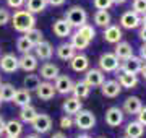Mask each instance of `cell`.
Returning a JSON list of instances; mask_svg holds the SVG:
<instances>
[{
    "instance_id": "49",
    "label": "cell",
    "mask_w": 146,
    "mask_h": 138,
    "mask_svg": "<svg viewBox=\"0 0 146 138\" xmlns=\"http://www.w3.org/2000/svg\"><path fill=\"white\" fill-rule=\"evenodd\" d=\"M140 18H141V28H146V13L145 15H141Z\"/></svg>"
},
{
    "instance_id": "21",
    "label": "cell",
    "mask_w": 146,
    "mask_h": 138,
    "mask_svg": "<svg viewBox=\"0 0 146 138\" xmlns=\"http://www.w3.org/2000/svg\"><path fill=\"white\" fill-rule=\"evenodd\" d=\"M141 107H143L141 99L136 98V96H130V98H127L125 101H123V111L127 114H130V115H136Z\"/></svg>"
},
{
    "instance_id": "20",
    "label": "cell",
    "mask_w": 146,
    "mask_h": 138,
    "mask_svg": "<svg viewBox=\"0 0 146 138\" xmlns=\"http://www.w3.org/2000/svg\"><path fill=\"white\" fill-rule=\"evenodd\" d=\"M114 55L119 60H127V58H130L131 55H133V49H131V46L128 42H125V41H120V42H117V46H115V50H114Z\"/></svg>"
},
{
    "instance_id": "26",
    "label": "cell",
    "mask_w": 146,
    "mask_h": 138,
    "mask_svg": "<svg viewBox=\"0 0 146 138\" xmlns=\"http://www.w3.org/2000/svg\"><path fill=\"white\" fill-rule=\"evenodd\" d=\"M89 91H91V88H89L86 83H84L83 80L81 81H76V83H73V90H72V93H73V98H76V99H86L89 96Z\"/></svg>"
},
{
    "instance_id": "47",
    "label": "cell",
    "mask_w": 146,
    "mask_h": 138,
    "mask_svg": "<svg viewBox=\"0 0 146 138\" xmlns=\"http://www.w3.org/2000/svg\"><path fill=\"white\" fill-rule=\"evenodd\" d=\"M140 37H141V41H143V44L146 42V28H141L140 29Z\"/></svg>"
},
{
    "instance_id": "44",
    "label": "cell",
    "mask_w": 146,
    "mask_h": 138,
    "mask_svg": "<svg viewBox=\"0 0 146 138\" xmlns=\"http://www.w3.org/2000/svg\"><path fill=\"white\" fill-rule=\"evenodd\" d=\"M65 3V0H47V5H52V7H60Z\"/></svg>"
},
{
    "instance_id": "6",
    "label": "cell",
    "mask_w": 146,
    "mask_h": 138,
    "mask_svg": "<svg viewBox=\"0 0 146 138\" xmlns=\"http://www.w3.org/2000/svg\"><path fill=\"white\" fill-rule=\"evenodd\" d=\"M83 81L89 88H98V86H101L106 81V78H104V73L99 68H88Z\"/></svg>"
},
{
    "instance_id": "35",
    "label": "cell",
    "mask_w": 146,
    "mask_h": 138,
    "mask_svg": "<svg viewBox=\"0 0 146 138\" xmlns=\"http://www.w3.org/2000/svg\"><path fill=\"white\" fill-rule=\"evenodd\" d=\"M70 44H72V47L75 49V50H83V49H86L89 46V41L88 39H84L83 36H80L78 33H75V34H72L70 36Z\"/></svg>"
},
{
    "instance_id": "51",
    "label": "cell",
    "mask_w": 146,
    "mask_h": 138,
    "mask_svg": "<svg viewBox=\"0 0 146 138\" xmlns=\"http://www.w3.org/2000/svg\"><path fill=\"white\" fill-rule=\"evenodd\" d=\"M127 0H112V3L114 5H122V3H125Z\"/></svg>"
},
{
    "instance_id": "10",
    "label": "cell",
    "mask_w": 146,
    "mask_h": 138,
    "mask_svg": "<svg viewBox=\"0 0 146 138\" xmlns=\"http://www.w3.org/2000/svg\"><path fill=\"white\" fill-rule=\"evenodd\" d=\"M54 81H55V83H54L55 93H60V94H68V93H72L73 81L68 75H58Z\"/></svg>"
},
{
    "instance_id": "3",
    "label": "cell",
    "mask_w": 146,
    "mask_h": 138,
    "mask_svg": "<svg viewBox=\"0 0 146 138\" xmlns=\"http://www.w3.org/2000/svg\"><path fill=\"white\" fill-rule=\"evenodd\" d=\"M73 125H76L81 130H91L96 125V117H94V114L91 111L81 109L78 114H75V117H73Z\"/></svg>"
},
{
    "instance_id": "5",
    "label": "cell",
    "mask_w": 146,
    "mask_h": 138,
    "mask_svg": "<svg viewBox=\"0 0 146 138\" xmlns=\"http://www.w3.org/2000/svg\"><path fill=\"white\" fill-rule=\"evenodd\" d=\"M143 65H145V62H143L140 57L131 55L130 58H127V60H123V62H120L119 70H120V73L136 75V73H140V70H141V67H143Z\"/></svg>"
},
{
    "instance_id": "9",
    "label": "cell",
    "mask_w": 146,
    "mask_h": 138,
    "mask_svg": "<svg viewBox=\"0 0 146 138\" xmlns=\"http://www.w3.org/2000/svg\"><path fill=\"white\" fill-rule=\"evenodd\" d=\"M123 122V111L120 107H109L106 111V123L109 127H119Z\"/></svg>"
},
{
    "instance_id": "41",
    "label": "cell",
    "mask_w": 146,
    "mask_h": 138,
    "mask_svg": "<svg viewBox=\"0 0 146 138\" xmlns=\"http://www.w3.org/2000/svg\"><path fill=\"white\" fill-rule=\"evenodd\" d=\"M10 11L7 10V8H0V26H3V25H7V23L10 21Z\"/></svg>"
},
{
    "instance_id": "48",
    "label": "cell",
    "mask_w": 146,
    "mask_h": 138,
    "mask_svg": "<svg viewBox=\"0 0 146 138\" xmlns=\"http://www.w3.org/2000/svg\"><path fill=\"white\" fill-rule=\"evenodd\" d=\"M50 138H67V137H65V135H63L62 132H55V133H54V135H52Z\"/></svg>"
},
{
    "instance_id": "34",
    "label": "cell",
    "mask_w": 146,
    "mask_h": 138,
    "mask_svg": "<svg viewBox=\"0 0 146 138\" xmlns=\"http://www.w3.org/2000/svg\"><path fill=\"white\" fill-rule=\"evenodd\" d=\"M15 86L11 83H2L0 85V101H11L15 96Z\"/></svg>"
},
{
    "instance_id": "25",
    "label": "cell",
    "mask_w": 146,
    "mask_h": 138,
    "mask_svg": "<svg viewBox=\"0 0 146 138\" xmlns=\"http://www.w3.org/2000/svg\"><path fill=\"white\" fill-rule=\"evenodd\" d=\"M117 83L120 85V88H127V90H131L138 85V76L131 73H120L119 78H117Z\"/></svg>"
},
{
    "instance_id": "2",
    "label": "cell",
    "mask_w": 146,
    "mask_h": 138,
    "mask_svg": "<svg viewBox=\"0 0 146 138\" xmlns=\"http://www.w3.org/2000/svg\"><path fill=\"white\" fill-rule=\"evenodd\" d=\"M63 20H65L72 28H76V29H78V28L86 25V21H88V13H86V10H84L83 7L75 5V7H72V8L67 10Z\"/></svg>"
},
{
    "instance_id": "33",
    "label": "cell",
    "mask_w": 146,
    "mask_h": 138,
    "mask_svg": "<svg viewBox=\"0 0 146 138\" xmlns=\"http://www.w3.org/2000/svg\"><path fill=\"white\" fill-rule=\"evenodd\" d=\"M39 85H41V78H39L37 75L29 73V75H26V76H25V80H23V86H25V90L29 91V93H31V91H36Z\"/></svg>"
},
{
    "instance_id": "8",
    "label": "cell",
    "mask_w": 146,
    "mask_h": 138,
    "mask_svg": "<svg viewBox=\"0 0 146 138\" xmlns=\"http://www.w3.org/2000/svg\"><path fill=\"white\" fill-rule=\"evenodd\" d=\"M120 26L125 29H135V28L141 26V18L140 15H136L135 11H125L123 15L120 16Z\"/></svg>"
},
{
    "instance_id": "58",
    "label": "cell",
    "mask_w": 146,
    "mask_h": 138,
    "mask_svg": "<svg viewBox=\"0 0 146 138\" xmlns=\"http://www.w3.org/2000/svg\"><path fill=\"white\" fill-rule=\"evenodd\" d=\"M0 104H2V101H0Z\"/></svg>"
},
{
    "instance_id": "57",
    "label": "cell",
    "mask_w": 146,
    "mask_h": 138,
    "mask_svg": "<svg viewBox=\"0 0 146 138\" xmlns=\"http://www.w3.org/2000/svg\"><path fill=\"white\" fill-rule=\"evenodd\" d=\"M99 138H104V137H99Z\"/></svg>"
},
{
    "instance_id": "31",
    "label": "cell",
    "mask_w": 146,
    "mask_h": 138,
    "mask_svg": "<svg viewBox=\"0 0 146 138\" xmlns=\"http://www.w3.org/2000/svg\"><path fill=\"white\" fill-rule=\"evenodd\" d=\"M46 7H47V0H26V10L33 15L44 11Z\"/></svg>"
},
{
    "instance_id": "46",
    "label": "cell",
    "mask_w": 146,
    "mask_h": 138,
    "mask_svg": "<svg viewBox=\"0 0 146 138\" xmlns=\"http://www.w3.org/2000/svg\"><path fill=\"white\" fill-rule=\"evenodd\" d=\"M5 119H3V117L0 115V135H2V133L5 132Z\"/></svg>"
},
{
    "instance_id": "14",
    "label": "cell",
    "mask_w": 146,
    "mask_h": 138,
    "mask_svg": "<svg viewBox=\"0 0 146 138\" xmlns=\"http://www.w3.org/2000/svg\"><path fill=\"white\" fill-rule=\"evenodd\" d=\"M70 67H72L75 72H78V73L86 72V70L89 68V58L86 57L84 54H75L72 57V60H70Z\"/></svg>"
},
{
    "instance_id": "28",
    "label": "cell",
    "mask_w": 146,
    "mask_h": 138,
    "mask_svg": "<svg viewBox=\"0 0 146 138\" xmlns=\"http://www.w3.org/2000/svg\"><path fill=\"white\" fill-rule=\"evenodd\" d=\"M76 54V50L72 47L70 42H63L57 47V57L60 60H72V57Z\"/></svg>"
},
{
    "instance_id": "56",
    "label": "cell",
    "mask_w": 146,
    "mask_h": 138,
    "mask_svg": "<svg viewBox=\"0 0 146 138\" xmlns=\"http://www.w3.org/2000/svg\"><path fill=\"white\" fill-rule=\"evenodd\" d=\"M122 138H127V137H122Z\"/></svg>"
},
{
    "instance_id": "55",
    "label": "cell",
    "mask_w": 146,
    "mask_h": 138,
    "mask_svg": "<svg viewBox=\"0 0 146 138\" xmlns=\"http://www.w3.org/2000/svg\"><path fill=\"white\" fill-rule=\"evenodd\" d=\"M0 85H2V78H0Z\"/></svg>"
},
{
    "instance_id": "4",
    "label": "cell",
    "mask_w": 146,
    "mask_h": 138,
    "mask_svg": "<svg viewBox=\"0 0 146 138\" xmlns=\"http://www.w3.org/2000/svg\"><path fill=\"white\" fill-rule=\"evenodd\" d=\"M120 65V60L114 55V52H104L99 57V70L104 72H117Z\"/></svg>"
},
{
    "instance_id": "22",
    "label": "cell",
    "mask_w": 146,
    "mask_h": 138,
    "mask_svg": "<svg viewBox=\"0 0 146 138\" xmlns=\"http://www.w3.org/2000/svg\"><path fill=\"white\" fill-rule=\"evenodd\" d=\"M34 52H36V58L49 60V58L52 57V54H54V47H52V44L50 42L42 41L41 44H37L36 47H34Z\"/></svg>"
},
{
    "instance_id": "39",
    "label": "cell",
    "mask_w": 146,
    "mask_h": 138,
    "mask_svg": "<svg viewBox=\"0 0 146 138\" xmlns=\"http://www.w3.org/2000/svg\"><path fill=\"white\" fill-rule=\"evenodd\" d=\"M93 5L96 7L98 10H106L107 11L114 3H112V0H93Z\"/></svg>"
},
{
    "instance_id": "12",
    "label": "cell",
    "mask_w": 146,
    "mask_h": 138,
    "mask_svg": "<svg viewBox=\"0 0 146 138\" xmlns=\"http://www.w3.org/2000/svg\"><path fill=\"white\" fill-rule=\"evenodd\" d=\"M120 91H122V88L117 83V80H107L101 85V93L106 98H117L120 94Z\"/></svg>"
},
{
    "instance_id": "27",
    "label": "cell",
    "mask_w": 146,
    "mask_h": 138,
    "mask_svg": "<svg viewBox=\"0 0 146 138\" xmlns=\"http://www.w3.org/2000/svg\"><path fill=\"white\" fill-rule=\"evenodd\" d=\"M145 135V127L140 122H130L125 127V137L127 138H141Z\"/></svg>"
},
{
    "instance_id": "50",
    "label": "cell",
    "mask_w": 146,
    "mask_h": 138,
    "mask_svg": "<svg viewBox=\"0 0 146 138\" xmlns=\"http://www.w3.org/2000/svg\"><path fill=\"white\" fill-rule=\"evenodd\" d=\"M140 73H141V76H143V78H145V80H146V64L143 65V67H141V70H140Z\"/></svg>"
},
{
    "instance_id": "45",
    "label": "cell",
    "mask_w": 146,
    "mask_h": 138,
    "mask_svg": "<svg viewBox=\"0 0 146 138\" xmlns=\"http://www.w3.org/2000/svg\"><path fill=\"white\" fill-rule=\"evenodd\" d=\"M140 58L141 60H146V42L140 47Z\"/></svg>"
},
{
    "instance_id": "17",
    "label": "cell",
    "mask_w": 146,
    "mask_h": 138,
    "mask_svg": "<svg viewBox=\"0 0 146 138\" xmlns=\"http://www.w3.org/2000/svg\"><path fill=\"white\" fill-rule=\"evenodd\" d=\"M39 75H41L46 81H50V80H55L58 75H60V72H58V67L55 64H52V62H46L44 65H41V72H39Z\"/></svg>"
},
{
    "instance_id": "53",
    "label": "cell",
    "mask_w": 146,
    "mask_h": 138,
    "mask_svg": "<svg viewBox=\"0 0 146 138\" xmlns=\"http://www.w3.org/2000/svg\"><path fill=\"white\" fill-rule=\"evenodd\" d=\"M76 138H91V137H89V135H86V133H83V135H78Z\"/></svg>"
},
{
    "instance_id": "38",
    "label": "cell",
    "mask_w": 146,
    "mask_h": 138,
    "mask_svg": "<svg viewBox=\"0 0 146 138\" xmlns=\"http://www.w3.org/2000/svg\"><path fill=\"white\" fill-rule=\"evenodd\" d=\"M131 11H135L136 15H145L146 13V0H135Z\"/></svg>"
},
{
    "instance_id": "43",
    "label": "cell",
    "mask_w": 146,
    "mask_h": 138,
    "mask_svg": "<svg viewBox=\"0 0 146 138\" xmlns=\"http://www.w3.org/2000/svg\"><path fill=\"white\" fill-rule=\"evenodd\" d=\"M7 3H8L10 8H20L26 3V0H7Z\"/></svg>"
},
{
    "instance_id": "30",
    "label": "cell",
    "mask_w": 146,
    "mask_h": 138,
    "mask_svg": "<svg viewBox=\"0 0 146 138\" xmlns=\"http://www.w3.org/2000/svg\"><path fill=\"white\" fill-rule=\"evenodd\" d=\"M25 37H26V41L31 44L33 47H36L37 44H41L44 41V34H42L41 29H37V28H33L29 29L28 33H25Z\"/></svg>"
},
{
    "instance_id": "37",
    "label": "cell",
    "mask_w": 146,
    "mask_h": 138,
    "mask_svg": "<svg viewBox=\"0 0 146 138\" xmlns=\"http://www.w3.org/2000/svg\"><path fill=\"white\" fill-rule=\"evenodd\" d=\"M16 49H18V50L23 54V55H25V54H31V50H33L34 47H33L31 44L26 41V37L23 36V37H20V39L16 41Z\"/></svg>"
},
{
    "instance_id": "13",
    "label": "cell",
    "mask_w": 146,
    "mask_h": 138,
    "mask_svg": "<svg viewBox=\"0 0 146 138\" xmlns=\"http://www.w3.org/2000/svg\"><path fill=\"white\" fill-rule=\"evenodd\" d=\"M18 67H20L21 70H25V72H34V70L37 68V58L36 55H33V54H25V55H21L20 58H18Z\"/></svg>"
},
{
    "instance_id": "42",
    "label": "cell",
    "mask_w": 146,
    "mask_h": 138,
    "mask_svg": "<svg viewBox=\"0 0 146 138\" xmlns=\"http://www.w3.org/2000/svg\"><path fill=\"white\" fill-rule=\"evenodd\" d=\"M136 115H138V120H136V122H140L143 127H146V106L141 107L140 112H138Z\"/></svg>"
},
{
    "instance_id": "40",
    "label": "cell",
    "mask_w": 146,
    "mask_h": 138,
    "mask_svg": "<svg viewBox=\"0 0 146 138\" xmlns=\"http://www.w3.org/2000/svg\"><path fill=\"white\" fill-rule=\"evenodd\" d=\"M60 127H62L63 130H68V128H72V127H73V117L63 115L62 119H60Z\"/></svg>"
},
{
    "instance_id": "19",
    "label": "cell",
    "mask_w": 146,
    "mask_h": 138,
    "mask_svg": "<svg viewBox=\"0 0 146 138\" xmlns=\"http://www.w3.org/2000/svg\"><path fill=\"white\" fill-rule=\"evenodd\" d=\"M63 107V112H65V115H75V114H78L80 111H81V101L80 99H76V98H67L65 101H63L62 104Z\"/></svg>"
},
{
    "instance_id": "52",
    "label": "cell",
    "mask_w": 146,
    "mask_h": 138,
    "mask_svg": "<svg viewBox=\"0 0 146 138\" xmlns=\"http://www.w3.org/2000/svg\"><path fill=\"white\" fill-rule=\"evenodd\" d=\"M26 138H41L39 135H36V133H31V135H28Z\"/></svg>"
},
{
    "instance_id": "11",
    "label": "cell",
    "mask_w": 146,
    "mask_h": 138,
    "mask_svg": "<svg viewBox=\"0 0 146 138\" xmlns=\"http://www.w3.org/2000/svg\"><path fill=\"white\" fill-rule=\"evenodd\" d=\"M18 67V57L15 54H5L3 57L0 58V70L5 73H15Z\"/></svg>"
},
{
    "instance_id": "15",
    "label": "cell",
    "mask_w": 146,
    "mask_h": 138,
    "mask_svg": "<svg viewBox=\"0 0 146 138\" xmlns=\"http://www.w3.org/2000/svg\"><path fill=\"white\" fill-rule=\"evenodd\" d=\"M36 94H37V98H39L41 101H50L54 96H55V88H54L52 83L44 81V83H41V85L37 86Z\"/></svg>"
},
{
    "instance_id": "54",
    "label": "cell",
    "mask_w": 146,
    "mask_h": 138,
    "mask_svg": "<svg viewBox=\"0 0 146 138\" xmlns=\"http://www.w3.org/2000/svg\"><path fill=\"white\" fill-rule=\"evenodd\" d=\"M5 138H16V137H5Z\"/></svg>"
},
{
    "instance_id": "29",
    "label": "cell",
    "mask_w": 146,
    "mask_h": 138,
    "mask_svg": "<svg viewBox=\"0 0 146 138\" xmlns=\"http://www.w3.org/2000/svg\"><path fill=\"white\" fill-rule=\"evenodd\" d=\"M37 115V111H36V107L34 106H25V107H21V111H20V122H25V123H31L34 119H36Z\"/></svg>"
},
{
    "instance_id": "23",
    "label": "cell",
    "mask_w": 146,
    "mask_h": 138,
    "mask_svg": "<svg viewBox=\"0 0 146 138\" xmlns=\"http://www.w3.org/2000/svg\"><path fill=\"white\" fill-rule=\"evenodd\" d=\"M7 137H16L20 138V135L23 133V123L20 120H15V119H11L8 122L5 123V132H3Z\"/></svg>"
},
{
    "instance_id": "16",
    "label": "cell",
    "mask_w": 146,
    "mask_h": 138,
    "mask_svg": "<svg viewBox=\"0 0 146 138\" xmlns=\"http://www.w3.org/2000/svg\"><path fill=\"white\" fill-rule=\"evenodd\" d=\"M104 41L109 44H117L122 41V29L117 25H110L104 29Z\"/></svg>"
},
{
    "instance_id": "1",
    "label": "cell",
    "mask_w": 146,
    "mask_h": 138,
    "mask_svg": "<svg viewBox=\"0 0 146 138\" xmlns=\"http://www.w3.org/2000/svg\"><path fill=\"white\" fill-rule=\"evenodd\" d=\"M11 25L18 33H28L29 29L36 28V16L29 13L28 10H18L10 18Z\"/></svg>"
},
{
    "instance_id": "36",
    "label": "cell",
    "mask_w": 146,
    "mask_h": 138,
    "mask_svg": "<svg viewBox=\"0 0 146 138\" xmlns=\"http://www.w3.org/2000/svg\"><path fill=\"white\" fill-rule=\"evenodd\" d=\"M76 33H78L80 36H83L84 39H88L89 42H91V41L94 39V36H96V29H94L91 25H88V23H86L84 26L78 28V31H76Z\"/></svg>"
},
{
    "instance_id": "18",
    "label": "cell",
    "mask_w": 146,
    "mask_h": 138,
    "mask_svg": "<svg viewBox=\"0 0 146 138\" xmlns=\"http://www.w3.org/2000/svg\"><path fill=\"white\" fill-rule=\"evenodd\" d=\"M52 31H54V34H55L57 37H68V36H72V26H70L63 18L54 21Z\"/></svg>"
},
{
    "instance_id": "24",
    "label": "cell",
    "mask_w": 146,
    "mask_h": 138,
    "mask_svg": "<svg viewBox=\"0 0 146 138\" xmlns=\"http://www.w3.org/2000/svg\"><path fill=\"white\" fill-rule=\"evenodd\" d=\"M11 101L15 102L16 106H20V107L29 106V104H31V93H29V91H26L25 88L16 90L15 91V96H13V99H11Z\"/></svg>"
},
{
    "instance_id": "7",
    "label": "cell",
    "mask_w": 146,
    "mask_h": 138,
    "mask_svg": "<svg viewBox=\"0 0 146 138\" xmlns=\"http://www.w3.org/2000/svg\"><path fill=\"white\" fill-rule=\"evenodd\" d=\"M31 125L36 133H47L52 128V119L47 114H37L36 119L31 122Z\"/></svg>"
},
{
    "instance_id": "32",
    "label": "cell",
    "mask_w": 146,
    "mask_h": 138,
    "mask_svg": "<svg viewBox=\"0 0 146 138\" xmlns=\"http://www.w3.org/2000/svg\"><path fill=\"white\" fill-rule=\"evenodd\" d=\"M94 23H96L98 26L104 28V29L107 26H110V15H109V11L98 10L96 13H94Z\"/></svg>"
}]
</instances>
